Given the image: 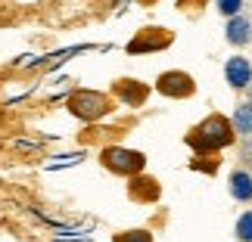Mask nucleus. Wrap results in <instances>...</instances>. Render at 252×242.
Wrapping results in <instances>:
<instances>
[{
  "mask_svg": "<svg viewBox=\"0 0 252 242\" xmlns=\"http://www.w3.org/2000/svg\"><path fill=\"white\" fill-rule=\"evenodd\" d=\"M184 143L196 156H221L224 149H230L237 143V134H234V124H230L227 115L212 112L184 134Z\"/></svg>",
  "mask_w": 252,
  "mask_h": 242,
  "instance_id": "nucleus-1",
  "label": "nucleus"
},
{
  "mask_svg": "<svg viewBox=\"0 0 252 242\" xmlns=\"http://www.w3.org/2000/svg\"><path fill=\"white\" fill-rule=\"evenodd\" d=\"M65 109H69L72 118H78L84 124H96L103 121L106 115L115 112V100L106 90H94V87H75V90L65 96Z\"/></svg>",
  "mask_w": 252,
  "mask_h": 242,
  "instance_id": "nucleus-2",
  "label": "nucleus"
},
{
  "mask_svg": "<svg viewBox=\"0 0 252 242\" xmlns=\"http://www.w3.org/2000/svg\"><path fill=\"white\" fill-rule=\"evenodd\" d=\"M100 164L115 177H137V174L147 171V152L131 149V146H119V143H109V146L100 149Z\"/></svg>",
  "mask_w": 252,
  "mask_h": 242,
  "instance_id": "nucleus-3",
  "label": "nucleus"
},
{
  "mask_svg": "<svg viewBox=\"0 0 252 242\" xmlns=\"http://www.w3.org/2000/svg\"><path fill=\"white\" fill-rule=\"evenodd\" d=\"M174 44V31L165 25H143L137 34L125 44V53L128 56H153V53H162Z\"/></svg>",
  "mask_w": 252,
  "mask_h": 242,
  "instance_id": "nucleus-4",
  "label": "nucleus"
},
{
  "mask_svg": "<svg viewBox=\"0 0 252 242\" xmlns=\"http://www.w3.org/2000/svg\"><path fill=\"white\" fill-rule=\"evenodd\" d=\"M153 90H156L159 96H165V100H190V96H196V78H193L190 72L184 69H168L162 72L156 84H153Z\"/></svg>",
  "mask_w": 252,
  "mask_h": 242,
  "instance_id": "nucleus-5",
  "label": "nucleus"
},
{
  "mask_svg": "<svg viewBox=\"0 0 252 242\" xmlns=\"http://www.w3.org/2000/svg\"><path fill=\"white\" fill-rule=\"evenodd\" d=\"M150 93H153V84L140 81V78H115L109 87V96L115 103H122L125 109H140L150 100Z\"/></svg>",
  "mask_w": 252,
  "mask_h": 242,
  "instance_id": "nucleus-6",
  "label": "nucleus"
},
{
  "mask_svg": "<svg viewBox=\"0 0 252 242\" xmlns=\"http://www.w3.org/2000/svg\"><path fill=\"white\" fill-rule=\"evenodd\" d=\"M128 199L134 205H156L162 199V183L153 177V174H137V177L128 180Z\"/></svg>",
  "mask_w": 252,
  "mask_h": 242,
  "instance_id": "nucleus-7",
  "label": "nucleus"
},
{
  "mask_svg": "<svg viewBox=\"0 0 252 242\" xmlns=\"http://www.w3.org/2000/svg\"><path fill=\"white\" fill-rule=\"evenodd\" d=\"M224 81L234 87V90H249L252 87V62L243 53H234L224 59Z\"/></svg>",
  "mask_w": 252,
  "mask_h": 242,
  "instance_id": "nucleus-8",
  "label": "nucleus"
},
{
  "mask_svg": "<svg viewBox=\"0 0 252 242\" xmlns=\"http://www.w3.org/2000/svg\"><path fill=\"white\" fill-rule=\"evenodd\" d=\"M227 189H230V199L240 202V205H249L252 202V174L246 168H234L227 177Z\"/></svg>",
  "mask_w": 252,
  "mask_h": 242,
  "instance_id": "nucleus-9",
  "label": "nucleus"
},
{
  "mask_svg": "<svg viewBox=\"0 0 252 242\" xmlns=\"http://www.w3.org/2000/svg\"><path fill=\"white\" fill-rule=\"evenodd\" d=\"M224 34H227V44H234V47H246V44L252 41V22H249L246 16H234V19H227Z\"/></svg>",
  "mask_w": 252,
  "mask_h": 242,
  "instance_id": "nucleus-10",
  "label": "nucleus"
},
{
  "mask_svg": "<svg viewBox=\"0 0 252 242\" xmlns=\"http://www.w3.org/2000/svg\"><path fill=\"white\" fill-rule=\"evenodd\" d=\"M230 124H234V134L237 137L249 140L252 137V103H240L234 115H230Z\"/></svg>",
  "mask_w": 252,
  "mask_h": 242,
  "instance_id": "nucleus-11",
  "label": "nucleus"
},
{
  "mask_svg": "<svg viewBox=\"0 0 252 242\" xmlns=\"http://www.w3.org/2000/svg\"><path fill=\"white\" fill-rule=\"evenodd\" d=\"M112 242H156V236L147 227H131V230H119L112 236Z\"/></svg>",
  "mask_w": 252,
  "mask_h": 242,
  "instance_id": "nucleus-12",
  "label": "nucleus"
},
{
  "mask_svg": "<svg viewBox=\"0 0 252 242\" xmlns=\"http://www.w3.org/2000/svg\"><path fill=\"white\" fill-rule=\"evenodd\" d=\"M221 168V159L218 156H196L190 161V171H196V174H206V177H215Z\"/></svg>",
  "mask_w": 252,
  "mask_h": 242,
  "instance_id": "nucleus-13",
  "label": "nucleus"
},
{
  "mask_svg": "<svg viewBox=\"0 0 252 242\" xmlns=\"http://www.w3.org/2000/svg\"><path fill=\"white\" fill-rule=\"evenodd\" d=\"M234 236H237V242H252V208L243 211V215L237 217V224H234Z\"/></svg>",
  "mask_w": 252,
  "mask_h": 242,
  "instance_id": "nucleus-14",
  "label": "nucleus"
},
{
  "mask_svg": "<svg viewBox=\"0 0 252 242\" xmlns=\"http://www.w3.org/2000/svg\"><path fill=\"white\" fill-rule=\"evenodd\" d=\"M78 161H84V152H65V156H53V161H44V168L56 171V168H72Z\"/></svg>",
  "mask_w": 252,
  "mask_h": 242,
  "instance_id": "nucleus-15",
  "label": "nucleus"
},
{
  "mask_svg": "<svg viewBox=\"0 0 252 242\" xmlns=\"http://www.w3.org/2000/svg\"><path fill=\"white\" fill-rule=\"evenodd\" d=\"M215 9L224 19H234V16H243L240 9H243V0H215Z\"/></svg>",
  "mask_w": 252,
  "mask_h": 242,
  "instance_id": "nucleus-16",
  "label": "nucleus"
},
{
  "mask_svg": "<svg viewBox=\"0 0 252 242\" xmlns=\"http://www.w3.org/2000/svg\"><path fill=\"white\" fill-rule=\"evenodd\" d=\"M243 156H246V171L252 174V140H249L246 146H243Z\"/></svg>",
  "mask_w": 252,
  "mask_h": 242,
  "instance_id": "nucleus-17",
  "label": "nucleus"
}]
</instances>
